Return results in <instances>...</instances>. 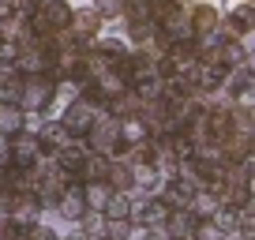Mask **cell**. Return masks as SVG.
I'll use <instances>...</instances> for the list:
<instances>
[{
	"instance_id": "obj_1",
	"label": "cell",
	"mask_w": 255,
	"mask_h": 240,
	"mask_svg": "<svg viewBox=\"0 0 255 240\" xmlns=\"http://www.w3.org/2000/svg\"><path fill=\"white\" fill-rule=\"evenodd\" d=\"M60 124H64V131H68V135H87V131L94 128V113H90L87 102H72Z\"/></svg>"
},
{
	"instance_id": "obj_2",
	"label": "cell",
	"mask_w": 255,
	"mask_h": 240,
	"mask_svg": "<svg viewBox=\"0 0 255 240\" xmlns=\"http://www.w3.org/2000/svg\"><path fill=\"white\" fill-rule=\"evenodd\" d=\"M72 26H75V38H83V41H90V38H94V34H98V26H102V15H98V11L94 8H90V11H75V19H72Z\"/></svg>"
},
{
	"instance_id": "obj_3",
	"label": "cell",
	"mask_w": 255,
	"mask_h": 240,
	"mask_svg": "<svg viewBox=\"0 0 255 240\" xmlns=\"http://www.w3.org/2000/svg\"><path fill=\"white\" fill-rule=\"evenodd\" d=\"M87 199H90V210H102L105 203H109V195H105V184H90V188H87Z\"/></svg>"
},
{
	"instance_id": "obj_4",
	"label": "cell",
	"mask_w": 255,
	"mask_h": 240,
	"mask_svg": "<svg viewBox=\"0 0 255 240\" xmlns=\"http://www.w3.org/2000/svg\"><path fill=\"white\" fill-rule=\"evenodd\" d=\"M105 214L109 218H128V199L124 195H113V199L105 203Z\"/></svg>"
},
{
	"instance_id": "obj_5",
	"label": "cell",
	"mask_w": 255,
	"mask_h": 240,
	"mask_svg": "<svg viewBox=\"0 0 255 240\" xmlns=\"http://www.w3.org/2000/svg\"><path fill=\"white\" fill-rule=\"evenodd\" d=\"M94 11L98 15H120V11H124V0H98Z\"/></svg>"
},
{
	"instance_id": "obj_6",
	"label": "cell",
	"mask_w": 255,
	"mask_h": 240,
	"mask_svg": "<svg viewBox=\"0 0 255 240\" xmlns=\"http://www.w3.org/2000/svg\"><path fill=\"white\" fill-rule=\"evenodd\" d=\"M195 26H199V30H210V26H214V11H210V8L195 11Z\"/></svg>"
}]
</instances>
